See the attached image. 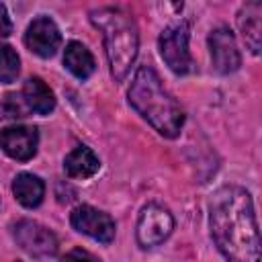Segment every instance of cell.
<instances>
[{
  "mask_svg": "<svg viewBox=\"0 0 262 262\" xmlns=\"http://www.w3.org/2000/svg\"><path fill=\"white\" fill-rule=\"evenodd\" d=\"M23 98L29 106V111L37 115H49L55 108V98L49 86L41 78H29L23 88Z\"/></svg>",
  "mask_w": 262,
  "mask_h": 262,
  "instance_id": "obj_12",
  "label": "cell"
},
{
  "mask_svg": "<svg viewBox=\"0 0 262 262\" xmlns=\"http://www.w3.org/2000/svg\"><path fill=\"white\" fill-rule=\"evenodd\" d=\"M209 49L213 68L219 74H231L242 66V55L235 43V37L229 29L219 27L209 35Z\"/></svg>",
  "mask_w": 262,
  "mask_h": 262,
  "instance_id": "obj_8",
  "label": "cell"
},
{
  "mask_svg": "<svg viewBox=\"0 0 262 262\" xmlns=\"http://www.w3.org/2000/svg\"><path fill=\"white\" fill-rule=\"evenodd\" d=\"M160 53L166 66L174 74H188L192 70V57L188 51V27L186 23H178L168 27L160 35Z\"/></svg>",
  "mask_w": 262,
  "mask_h": 262,
  "instance_id": "obj_4",
  "label": "cell"
},
{
  "mask_svg": "<svg viewBox=\"0 0 262 262\" xmlns=\"http://www.w3.org/2000/svg\"><path fill=\"white\" fill-rule=\"evenodd\" d=\"M37 143H39V133L35 127L14 125L0 131V147L12 160H18V162L31 160L37 154Z\"/></svg>",
  "mask_w": 262,
  "mask_h": 262,
  "instance_id": "obj_9",
  "label": "cell"
},
{
  "mask_svg": "<svg viewBox=\"0 0 262 262\" xmlns=\"http://www.w3.org/2000/svg\"><path fill=\"white\" fill-rule=\"evenodd\" d=\"M10 33H12V20H10L4 4H0V37H8Z\"/></svg>",
  "mask_w": 262,
  "mask_h": 262,
  "instance_id": "obj_19",
  "label": "cell"
},
{
  "mask_svg": "<svg viewBox=\"0 0 262 262\" xmlns=\"http://www.w3.org/2000/svg\"><path fill=\"white\" fill-rule=\"evenodd\" d=\"M20 72V59L10 45H0V82L10 84Z\"/></svg>",
  "mask_w": 262,
  "mask_h": 262,
  "instance_id": "obj_16",
  "label": "cell"
},
{
  "mask_svg": "<svg viewBox=\"0 0 262 262\" xmlns=\"http://www.w3.org/2000/svg\"><path fill=\"white\" fill-rule=\"evenodd\" d=\"M90 20L102 33L113 78L123 82L137 57L139 47V35L133 18L121 8H98L90 12Z\"/></svg>",
  "mask_w": 262,
  "mask_h": 262,
  "instance_id": "obj_3",
  "label": "cell"
},
{
  "mask_svg": "<svg viewBox=\"0 0 262 262\" xmlns=\"http://www.w3.org/2000/svg\"><path fill=\"white\" fill-rule=\"evenodd\" d=\"M129 102L160 135L176 137L180 133L184 125V113L149 66H141L135 72L129 88Z\"/></svg>",
  "mask_w": 262,
  "mask_h": 262,
  "instance_id": "obj_2",
  "label": "cell"
},
{
  "mask_svg": "<svg viewBox=\"0 0 262 262\" xmlns=\"http://www.w3.org/2000/svg\"><path fill=\"white\" fill-rule=\"evenodd\" d=\"M25 43L39 57H51V55H55V51L61 43V35H59L57 25L49 16H39L29 25Z\"/></svg>",
  "mask_w": 262,
  "mask_h": 262,
  "instance_id": "obj_10",
  "label": "cell"
},
{
  "mask_svg": "<svg viewBox=\"0 0 262 262\" xmlns=\"http://www.w3.org/2000/svg\"><path fill=\"white\" fill-rule=\"evenodd\" d=\"M6 104H8V108H6L8 117H25V113L29 111L25 98L14 96V94H8V96H6Z\"/></svg>",
  "mask_w": 262,
  "mask_h": 262,
  "instance_id": "obj_17",
  "label": "cell"
},
{
  "mask_svg": "<svg viewBox=\"0 0 262 262\" xmlns=\"http://www.w3.org/2000/svg\"><path fill=\"white\" fill-rule=\"evenodd\" d=\"M61 262H100V260H98L94 254H90L88 250L76 248V250L68 252V254L61 258Z\"/></svg>",
  "mask_w": 262,
  "mask_h": 262,
  "instance_id": "obj_18",
  "label": "cell"
},
{
  "mask_svg": "<svg viewBox=\"0 0 262 262\" xmlns=\"http://www.w3.org/2000/svg\"><path fill=\"white\" fill-rule=\"evenodd\" d=\"M12 192H14L16 201H18L23 207L33 209V207L41 205V201H43V196H45V184H43V180H41L39 176L23 172V174H18V176L14 178V182H12Z\"/></svg>",
  "mask_w": 262,
  "mask_h": 262,
  "instance_id": "obj_14",
  "label": "cell"
},
{
  "mask_svg": "<svg viewBox=\"0 0 262 262\" xmlns=\"http://www.w3.org/2000/svg\"><path fill=\"white\" fill-rule=\"evenodd\" d=\"M14 239L33 258H51L57 252L55 235L47 227L29 219H23L14 225Z\"/></svg>",
  "mask_w": 262,
  "mask_h": 262,
  "instance_id": "obj_6",
  "label": "cell"
},
{
  "mask_svg": "<svg viewBox=\"0 0 262 262\" xmlns=\"http://www.w3.org/2000/svg\"><path fill=\"white\" fill-rule=\"evenodd\" d=\"M63 63H66V68H68L76 78H80V80L90 78L92 72H94V68H96L92 53H90L82 43H78V41L68 43L66 53H63Z\"/></svg>",
  "mask_w": 262,
  "mask_h": 262,
  "instance_id": "obj_15",
  "label": "cell"
},
{
  "mask_svg": "<svg viewBox=\"0 0 262 262\" xmlns=\"http://www.w3.org/2000/svg\"><path fill=\"white\" fill-rule=\"evenodd\" d=\"M63 168H66V174L72 178H90L98 172L100 162H98V156L90 147L80 145L66 156Z\"/></svg>",
  "mask_w": 262,
  "mask_h": 262,
  "instance_id": "obj_13",
  "label": "cell"
},
{
  "mask_svg": "<svg viewBox=\"0 0 262 262\" xmlns=\"http://www.w3.org/2000/svg\"><path fill=\"white\" fill-rule=\"evenodd\" d=\"M209 219L215 246L227 262H260V233L246 188H217L209 201Z\"/></svg>",
  "mask_w": 262,
  "mask_h": 262,
  "instance_id": "obj_1",
  "label": "cell"
},
{
  "mask_svg": "<svg viewBox=\"0 0 262 262\" xmlns=\"http://www.w3.org/2000/svg\"><path fill=\"white\" fill-rule=\"evenodd\" d=\"M72 227L96 242L108 244L115 237V221L111 219V215L90 207V205H82L78 209L72 211Z\"/></svg>",
  "mask_w": 262,
  "mask_h": 262,
  "instance_id": "obj_7",
  "label": "cell"
},
{
  "mask_svg": "<svg viewBox=\"0 0 262 262\" xmlns=\"http://www.w3.org/2000/svg\"><path fill=\"white\" fill-rule=\"evenodd\" d=\"M239 33L252 53H260V35H262V4L248 2L237 14Z\"/></svg>",
  "mask_w": 262,
  "mask_h": 262,
  "instance_id": "obj_11",
  "label": "cell"
},
{
  "mask_svg": "<svg viewBox=\"0 0 262 262\" xmlns=\"http://www.w3.org/2000/svg\"><path fill=\"white\" fill-rule=\"evenodd\" d=\"M174 229L172 215L160 205H147L141 209L137 219V244L141 248L160 246Z\"/></svg>",
  "mask_w": 262,
  "mask_h": 262,
  "instance_id": "obj_5",
  "label": "cell"
}]
</instances>
